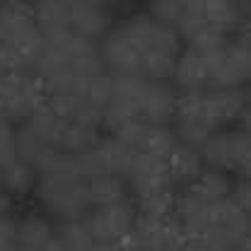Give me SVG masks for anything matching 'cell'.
Listing matches in <instances>:
<instances>
[{
    "label": "cell",
    "mask_w": 251,
    "mask_h": 251,
    "mask_svg": "<svg viewBox=\"0 0 251 251\" xmlns=\"http://www.w3.org/2000/svg\"><path fill=\"white\" fill-rule=\"evenodd\" d=\"M99 51L109 75L169 80L181 53V39L174 29L143 12L114 25L101 39Z\"/></svg>",
    "instance_id": "1"
},
{
    "label": "cell",
    "mask_w": 251,
    "mask_h": 251,
    "mask_svg": "<svg viewBox=\"0 0 251 251\" xmlns=\"http://www.w3.org/2000/svg\"><path fill=\"white\" fill-rule=\"evenodd\" d=\"M249 92L244 87H205L181 92L174 111V133L181 145L201 150L222 126L237 124L247 128Z\"/></svg>",
    "instance_id": "2"
},
{
    "label": "cell",
    "mask_w": 251,
    "mask_h": 251,
    "mask_svg": "<svg viewBox=\"0 0 251 251\" xmlns=\"http://www.w3.org/2000/svg\"><path fill=\"white\" fill-rule=\"evenodd\" d=\"M176 99L179 92L167 80L111 75V97L106 101L101 124H106L111 130H119L130 121L172 126Z\"/></svg>",
    "instance_id": "3"
},
{
    "label": "cell",
    "mask_w": 251,
    "mask_h": 251,
    "mask_svg": "<svg viewBox=\"0 0 251 251\" xmlns=\"http://www.w3.org/2000/svg\"><path fill=\"white\" fill-rule=\"evenodd\" d=\"M34 196L44 208V215H53L61 222L82 220L90 210L87 179L77 169V159L73 155H56L46 167L36 172Z\"/></svg>",
    "instance_id": "4"
},
{
    "label": "cell",
    "mask_w": 251,
    "mask_h": 251,
    "mask_svg": "<svg viewBox=\"0 0 251 251\" xmlns=\"http://www.w3.org/2000/svg\"><path fill=\"white\" fill-rule=\"evenodd\" d=\"M128 198L138 215H172L176 203V186L169 179L167 162L135 155L124 174Z\"/></svg>",
    "instance_id": "5"
},
{
    "label": "cell",
    "mask_w": 251,
    "mask_h": 251,
    "mask_svg": "<svg viewBox=\"0 0 251 251\" xmlns=\"http://www.w3.org/2000/svg\"><path fill=\"white\" fill-rule=\"evenodd\" d=\"M41 51V34L31 5H0V70H29Z\"/></svg>",
    "instance_id": "6"
},
{
    "label": "cell",
    "mask_w": 251,
    "mask_h": 251,
    "mask_svg": "<svg viewBox=\"0 0 251 251\" xmlns=\"http://www.w3.org/2000/svg\"><path fill=\"white\" fill-rule=\"evenodd\" d=\"M61 126L63 121L49 106L36 111L27 121H22L17 128V157L29 162L36 172L46 167L53 157L61 155L58 150Z\"/></svg>",
    "instance_id": "7"
},
{
    "label": "cell",
    "mask_w": 251,
    "mask_h": 251,
    "mask_svg": "<svg viewBox=\"0 0 251 251\" xmlns=\"http://www.w3.org/2000/svg\"><path fill=\"white\" fill-rule=\"evenodd\" d=\"M44 85L29 70H0V111L10 121H27L46 106Z\"/></svg>",
    "instance_id": "8"
},
{
    "label": "cell",
    "mask_w": 251,
    "mask_h": 251,
    "mask_svg": "<svg viewBox=\"0 0 251 251\" xmlns=\"http://www.w3.org/2000/svg\"><path fill=\"white\" fill-rule=\"evenodd\" d=\"M205 169H218L225 174H237V179H247L249 174V130L244 126L222 128L198 150Z\"/></svg>",
    "instance_id": "9"
},
{
    "label": "cell",
    "mask_w": 251,
    "mask_h": 251,
    "mask_svg": "<svg viewBox=\"0 0 251 251\" xmlns=\"http://www.w3.org/2000/svg\"><path fill=\"white\" fill-rule=\"evenodd\" d=\"M208 58L210 87H244L251 73V53L247 31L227 36V41L213 53H203Z\"/></svg>",
    "instance_id": "10"
},
{
    "label": "cell",
    "mask_w": 251,
    "mask_h": 251,
    "mask_svg": "<svg viewBox=\"0 0 251 251\" xmlns=\"http://www.w3.org/2000/svg\"><path fill=\"white\" fill-rule=\"evenodd\" d=\"M135 220H138V210L130 203V198H126V201L111 203V205L92 208L82 218V222H85V227H87V232L94 242L121 244L133 234Z\"/></svg>",
    "instance_id": "11"
},
{
    "label": "cell",
    "mask_w": 251,
    "mask_h": 251,
    "mask_svg": "<svg viewBox=\"0 0 251 251\" xmlns=\"http://www.w3.org/2000/svg\"><path fill=\"white\" fill-rule=\"evenodd\" d=\"M128 239L143 251H181L186 244V237L174 215H138Z\"/></svg>",
    "instance_id": "12"
},
{
    "label": "cell",
    "mask_w": 251,
    "mask_h": 251,
    "mask_svg": "<svg viewBox=\"0 0 251 251\" xmlns=\"http://www.w3.org/2000/svg\"><path fill=\"white\" fill-rule=\"evenodd\" d=\"M68 17L70 31L92 44L101 41L114 27V15L104 2H68Z\"/></svg>",
    "instance_id": "13"
},
{
    "label": "cell",
    "mask_w": 251,
    "mask_h": 251,
    "mask_svg": "<svg viewBox=\"0 0 251 251\" xmlns=\"http://www.w3.org/2000/svg\"><path fill=\"white\" fill-rule=\"evenodd\" d=\"M172 80H174V90L179 92H198L210 87V73H208V58L196 51V49H181L179 58L174 63L172 70Z\"/></svg>",
    "instance_id": "14"
},
{
    "label": "cell",
    "mask_w": 251,
    "mask_h": 251,
    "mask_svg": "<svg viewBox=\"0 0 251 251\" xmlns=\"http://www.w3.org/2000/svg\"><path fill=\"white\" fill-rule=\"evenodd\" d=\"M56 227L44 213H29L17 220L15 229V251H51Z\"/></svg>",
    "instance_id": "15"
},
{
    "label": "cell",
    "mask_w": 251,
    "mask_h": 251,
    "mask_svg": "<svg viewBox=\"0 0 251 251\" xmlns=\"http://www.w3.org/2000/svg\"><path fill=\"white\" fill-rule=\"evenodd\" d=\"M167 172H169V179H172L174 186L186 188L205 172V162H203V157H201L198 150L179 143L176 150L167 159Z\"/></svg>",
    "instance_id": "16"
},
{
    "label": "cell",
    "mask_w": 251,
    "mask_h": 251,
    "mask_svg": "<svg viewBox=\"0 0 251 251\" xmlns=\"http://www.w3.org/2000/svg\"><path fill=\"white\" fill-rule=\"evenodd\" d=\"M87 196H90V205L101 208V205H111L128 198V186L121 176L116 174H104V176H94L87 179Z\"/></svg>",
    "instance_id": "17"
},
{
    "label": "cell",
    "mask_w": 251,
    "mask_h": 251,
    "mask_svg": "<svg viewBox=\"0 0 251 251\" xmlns=\"http://www.w3.org/2000/svg\"><path fill=\"white\" fill-rule=\"evenodd\" d=\"M31 10H34V20H36L41 39L70 31L68 2H39V5H31Z\"/></svg>",
    "instance_id": "18"
},
{
    "label": "cell",
    "mask_w": 251,
    "mask_h": 251,
    "mask_svg": "<svg viewBox=\"0 0 251 251\" xmlns=\"http://www.w3.org/2000/svg\"><path fill=\"white\" fill-rule=\"evenodd\" d=\"M92 244L94 239L90 237L85 222L82 220H70V222H61L56 227L51 251H92Z\"/></svg>",
    "instance_id": "19"
},
{
    "label": "cell",
    "mask_w": 251,
    "mask_h": 251,
    "mask_svg": "<svg viewBox=\"0 0 251 251\" xmlns=\"http://www.w3.org/2000/svg\"><path fill=\"white\" fill-rule=\"evenodd\" d=\"M0 186L10 196H25L36 186V169L25 159H15L0 169Z\"/></svg>",
    "instance_id": "20"
},
{
    "label": "cell",
    "mask_w": 251,
    "mask_h": 251,
    "mask_svg": "<svg viewBox=\"0 0 251 251\" xmlns=\"http://www.w3.org/2000/svg\"><path fill=\"white\" fill-rule=\"evenodd\" d=\"M17 159V128L10 119L0 116V169Z\"/></svg>",
    "instance_id": "21"
},
{
    "label": "cell",
    "mask_w": 251,
    "mask_h": 251,
    "mask_svg": "<svg viewBox=\"0 0 251 251\" xmlns=\"http://www.w3.org/2000/svg\"><path fill=\"white\" fill-rule=\"evenodd\" d=\"M15 229H17V220L0 218V251H15Z\"/></svg>",
    "instance_id": "22"
},
{
    "label": "cell",
    "mask_w": 251,
    "mask_h": 251,
    "mask_svg": "<svg viewBox=\"0 0 251 251\" xmlns=\"http://www.w3.org/2000/svg\"><path fill=\"white\" fill-rule=\"evenodd\" d=\"M12 210V196L0 186V218H7Z\"/></svg>",
    "instance_id": "23"
},
{
    "label": "cell",
    "mask_w": 251,
    "mask_h": 251,
    "mask_svg": "<svg viewBox=\"0 0 251 251\" xmlns=\"http://www.w3.org/2000/svg\"><path fill=\"white\" fill-rule=\"evenodd\" d=\"M92 251H119V244H114V242H94Z\"/></svg>",
    "instance_id": "24"
},
{
    "label": "cell",
    "mask_w": 251,
    "mask_h": 251,
    "mask_svg": "<svg viewBox=\"0 0 251 251\" xmlns=\"http://www.w3.org/2000/svg\"><path fill=\"white\" fill-rule=\"evenodd\" d=\"M119 251H143V249H140V247H138L135 242L126 239V242H121V244H119Z\"/></svg>",
    "instance_id": "25"
}]
</instances>
